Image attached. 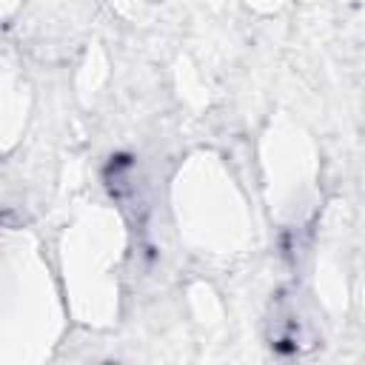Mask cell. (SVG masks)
I'll return each instance as SVG.
<instances>
[{
	"label": "cell",
	"instance_id": "obj_1",
	"mask_svg": "<svg viewBox=\"0 0 365 365\" xmlns=\"http://www.w3.org/2000/svg\"><path fill=\"white\" fill-rule=\"evenodd\" d=\"M319 342V328L314 314L305 305V297L297 291H282L271 302L268 314V345L274 354L294 359L314 351Z\"/></svg>",
	"mask_w": 365,
	"mask_h": 365
},
{
	"label": "cell",
	"instance_id": "obj_2",
	"mask_svg": "<svg viewBox=\"0 0 365 365\" xmlns=\"http://www.w3.org/2000/svg\"><path fill=\"white\" fill-rule=\"evenodd\" d=\"M103 365H120V362H103Z\"/></svg>",
	"mask_w": 365,
	"mask_h": 365
}]
</instances>
